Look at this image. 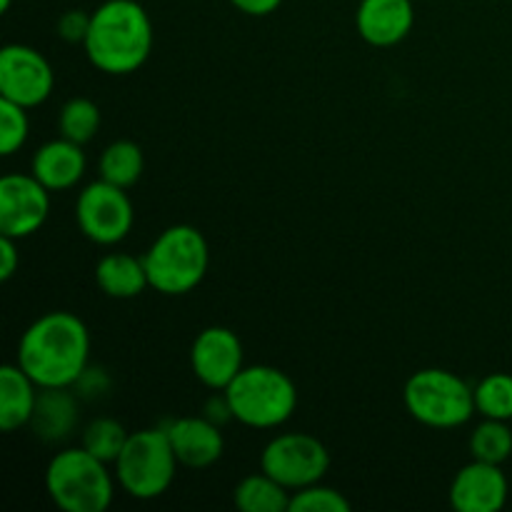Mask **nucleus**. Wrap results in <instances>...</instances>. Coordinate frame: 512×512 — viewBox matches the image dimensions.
Here are the masks:
<instances>
[{
    "label": "nucleus",
    "mask_w": 512,
    "mask_h": 512,
    "mask_svg": "<svg viewBox=\"0 0 512 512\" xmlns=\"http://www.w3.org/2000/svg\"><path fill=\"white\" fill-rule=\"evenodd\" d=\"M90 333L68 310L45 313L23 333L18 365L38 388H73L88 368Z\"/></svg>",
    "instance_id": "1"
},
{
    "label": "nucleus",
    "mask_w": 512,
    "mask_h": 512,
    "mask_svg": "<svg viewBox=\"0 0 512 512\" xmlns=\"http://www.w3.org/2000/svg\"><path fill=\"white\" fill-rule=\"evenodd\" d=\"M90 63L108 75H128L153 50V23L138 0H105L90 13L85 35Z\"/></svg>",
    "instance_id": "2"
},
{
    "label": "nucleus",
    "mask_w": 512,
    "mask_h": 512,
    "mask_svg": "<svg viewBox=\"0 0 512 512\" xmlns=\"http://www.w3.org/2000/svg\"><path fill=\"white\" fill-rule=\"evenodd\" d=\"M45 490L63 512H105L113 503L115 483L108 463L80 448L60 450L45 470Z\"/></svg>",
    "instance_id": "3"
},
{
    "label": "nucleus",
    "mask_w": 512,
    "mask_h": 512,
    "mask_svg": "<svg viewBox=\"0 0 512 512\" xmlns=\"http://www.w3.org/2000/svg\"><path fill=\"white\" fill-rule=\"evenodd\" d=\"M223 393L233 418L248 428H278L288 423L290 415L298 408L295 383L270 365L243 368Z\"/></svg>",
    "instance_id": "4"
},
{
    "label": "nucleus",
    "mask_w": 512,
    "mask_h": 512,
    "mask_svg": "<svg viewBox=\"0 0 512 512\" xmlns=\"http://www.w3.org/2000/svg\"><path fill=\"white\" fill-rule=\"evenodd\" d=\"M150 288L163 295H183L198 288L208 273L210 250L193 225H173L155 238L143 255Z\"/></svg>",
    "instance_id": "5"
},
{
    "label": "nucleus",
    "mask_w": 512,
    "mask_h": 512,
    "mask_svg": "<svg viewBox=\"0 0 512 512\" xmlns=\"http://www.w3.org/2000/svg\"><path fill=\"white\" fill-rule=\"evenodd\" d=\"M403 400L418 423L438 430L460 428L473 418V413H478L475 388H470L460 375L438 368L415 373L405 383Z\"/></svg>",
    "instance_id": "6"
},
{
    "label": "nucleus",
    "mask_w": 512,
    "mask_h": 512,
    "mask_svg": "<svg viewBox=\"0 0 512 512\" xmlns=\"http://www.w3.org/2000/svg\"><path fill=\"white\" fill-rule=\"evenodd\" d=\"M113 465L120 488L130 498L155 500L173 485L180 463L165 430H138L128 435V443Z\"/></svg>",
    "instance_id": "7"
},
{
    "label": "nucleus",
    "mask_w": 512,
    "mask_h": 512,
    "mask_svg": "<svg viewBox=\"0 0 512 512\" xmlns=\"http://www.w3.org/2000/svg\"><path fill=\"white\" fill-rule=\"evenodd\" d=\"M330 468V453L308 433H283L265 445L260 470L295 493L320 483Z\"/></svg>",
    "instance_id": "8"
},
{
    "label": "nucleus",
    "mask_w": 512,
    "mask_h": 512,
    "mask_svg": "<svg viewBox=\"0 0 512 512\" xmlns=\"http://www.w3.org/2000/svg\"><path fill=\"white\" fill-rule=\"evenodd\" d=\"M75 218L85 238L98 245H115L128 238L133 228V203L125 188L100 178L80 190Z\"/></svg>",
    "instance_id": "9"
},
{
    "label": "nucleus",
    "mask_w": 512,
    "mask_h": 512,
    "mask_svg": "<svg viewBox=\"0 0 512 512\" xmlns=\"http://www.w3.org/2000/svg\"><path fill=\"white\" fill-rule=\"evenodd\" d=\"M53 68L30 45H5L0 53V93L5 100L35 108L53 93Z\"/></svg>",
    "instance_id": "10"
},
{
    "label": "nucleus",
    "mask_w": 512,
    "mask_h": 512,
    "mask_svg": "<svg viewBox=\"0 0 512 512\" xmlns=\"http://www.w3.org/2000/svg\"><path fill=\"white\" fill-rule=\"evenodd\" d=\"M50 190L30 175H5L0 180V233L30 238L43 228L50 213Z\"/></svg>",
    "instance_id": "11"
},
{
    "label": "nucleus",
    "mask_w": 512,
    "mask_h": 512,
    "mask_svg": "<svg viewBox=\"0 0 512 512\" xmlns=\"http://www.w3.org/2000/svg\"><path fill=\"white\" fill-rule=\"evenodd\" d=\"M190 365L205 388L225 390L243 370V343L228 328H205L190 350Z\"/></svg>",
    "instance_id": "12"
},
{
    "label": "nucleus",
    "mask_w": 512,
    "mask_h": 512,
    "mask_svg": "<svg viewBox=\"0 0 512 512\" xmlns=\"http://www.w3.org/2000/svg\"><path fill=\"white\" fill-rule=\"evenodd\" d=\"M508 478L500 465L473 460L455 475L450 505L458 512H498L508 503Z\"/></svg>",
    "instance_id": "13"
},
{
    "label": "nucleus",
    "mask_w": 512,
    "mask_h": 512,
    "mask_svg": "<svg viewBox=\"0 0 512 512\" xmlns=\"http://www.w3.org/2000/svg\"><path fill=\"white\" fill-rule=\"evenodd\" d=\"M415 23L410 0H360L355 25L360 38L373 48H393L408 38Z\"/></svg>",
    "instance_id": "14"
},
{
    "label": "nucleus",
    "mask_w": 512,
    "mask_h": 512,
    "mask_svg": "<svg viewBox=\"0 0 512 512\" xmlns=\"http://www.w3.org/2000/svg\"><path fill=\"white\" fill-rule=\"evenodd\" d=\"M180 465L193 470L210 468L223 458L225 440L218 423L210 418H180L165 428Z\"/></svg>",
    "instance_id": "15"
},
{
    "label": "nucleus",
    "mask_w": 512,
    "mask_h": 512,
    "mask_svg": "<svg viewBox=\"0 0 512 512\" xmlns=\"http://www.w3.org/2000/svg\"><path fill=\"white\" fill-rule=\"evenodd\" d=\"M30 173L40 180L48 190H68L80 183L85 175V153L83 145L63 138L50 140L43 148L35 150Z\"/></svg>",
    "instance_id": "16"
},
{
    "label": "nucleus",
    "mask_w": 512,
    "mask_h": 512,
    "mask_svg": "<svg viewBox=\"0 0 512 512\" xmlns=\"http://www.w3.org/2000/svg\"><path fill=\"white\" fill-rule=\"evenodd\" d=\"M38 403V383L15 365L0 368V428L5 433L30 425Z\"/></svg>",
    "instance_id": "17"
},
{
    "label": "nucleus",
    "mask_w": 512,
    "mask_h": 512,
    "mask_svg": "<svg viewBox=\"0 0 512 512\" xmlns=\"http://www.w3.org/2000/svg\"><path fill=\"white\" fill-rule=\"evenodd\" d=\"M33 433L45 443L68 438L78 425V400L68 388H43L30 418Z\"/></svg>",
    "instance_id": "18"
},
{
    "label": "nucleus",
    "mask_w": 512,
    "mask_h": 512,
    "mask_svg": "<svg viewBox=\"0 0 512 512\" xmlns=\"http://www.w3.org/2000/svg\"><path fill=\"white\" fill-rule=\"evenodd\" d=\"M95 283L108 298L115 300L138 298L150 285L143 260L128 253L105 255L95 268Z\"/></svg>",
    "instance_id": "19"
},
{
    "label": "nucleus",
    "mask_w": 512,
    "mask_h": 512,
    "mask_svg": "<svg viewBox=\"0 0 512 512\" xmlns=\"http://www.w3.org/2000/svg\"><path fill=\"white\" fill-rule=\"evenodd\" d=\"M290 498L293 493L268 473L248 475L233 493L235 508L243 512H290Z\"/></svg>",
    "instance_id": "20"
},
{
    "label": "nucleus",
    "mask_w": 512,
    "mask_h": 512,
    "mask_svg": "<svg viewBox=\"0 0 512 512\" xmlns=\"http://www.w3.org/2000/svg\"><path fill=\"white\" fill-rule=\"evenodd\" d=\"M143 150L133 140H115L100 155V178L128 190L143 173Z\"/></svg>",
    "instance_id": "21"
},
{
    "label": "nucleus",
    "mask_w": 512,
    "mask_h": 512,
    "mask_svg": "<svg viewBox=\"0 0 512 512\" xmlns=\"http://www.w3.org/2000/svg\"><path fill=\"white\" fill-rule=\"evenodd\" d=\"M470 453L473 460L503 465L512 455V430L508 420L485 418L470 435Z\"/></svg>",
    "instance_id": "22"
},
{
    "label": "nucleus",
    "mask_w": 512,
    "mask_h": 512,
    "mask_svg": "<svg viewBox=\"0 0 512 512\" xmlns=\"http://www.w3.org/2000/svg\"><path fill=\"white\" fill-rule=\"evenodd\" d=\"M60 135L73 143L85 145L100 128V108L90 98H73L63 105L58 118Z\"/></svg>",
    "instance_id": "23"
},
{
    "label": "nucleus",
    "mask_w": 512,
    "mask_h": 512,
    "mask_svg": "<svg viewBox=\"0 0 512 512\" xmlns=\"http://www.w3.org/2000/svg\"><path fill=\"white\" fill-rule=\"evenodd\" d=\"M128 430L113 418H95L83 430V448L105 463H115L128 443Z\"/></svg>",
    "instance_id": "24"
},
{
    "label": "nucleus",
    "mask_w": 512,
    "mask_h": 512,
    "mask_svg": "<svg viewBox=\"0 0 512 512\" xmlns=\"http://www.w3.org/2000/svg\"><path fill=\"white\" fill-rule=\"evenodd\" d=\"M475 410L483 418L512 420V375L493 373L475 388Z\"/></svg>",
    "instance_id": "25"
},
{
    "label": "nucleus",
    "mask_w": 512,
    "mask_h": 512,
    "mask_svg": "<svg viewBox=\"0 0 512 512\" xmlns=\"http://www.w3.org/2000/svg\"><path fill=\"white\" fill-rule=\"evenodd\" d=\"M25 110L28 108L13 103V100H0V153L3 155H13L28 140L30 123Z\"/></svg>",
    "instance_id": "26"
},
{
    "label": "nucleus",
    "mask_w": 512,
    "mask_h": 512,
    "mask_svg": "<svg viewBox=\"0 0 512 512\" xmlns=\"http://www.w3.org/2000/svg\"><path fill=\"white\" fill-rule=\"evenodd\" d=\"M290 512H350V503L335 488L315 483L303 490H295L290 498Z\"/></svg>",
    "instance_id": "27"
},
{
    "label": "nucleus",
    "mask_w": 512,
    "mask_h": 512,
    "mask_svg": "<svg viewBox=\"0 0 512 512\" xmlns=\"http://www.w3.org/2000/svg\"><path fill=\"white\" fill-rule=\"evenodd\" d=\"M88 28H90V15L83 13V10H68V13L60 15L58 20L60 38L68 40V43H85Z\"/></svg>",
    "instance_id": "28"
},
{
    "label": "nucleus",
    "mask_w": 512,
    "mask_h": 512,
    "mask_svg": "<svg viewBox=\"0 0 512 512\" xmlns=\"http://www.w3.org/2000/svg\"><path fill=\"white\" fill-rule=\"evenodd\" d=\"M73 388H78L80 398H98V395H103L110 388V380L103 370L85 368V373L80 375Z\"/></svg>",
    "instance_id": "29"
},
{
    "label": "nucleus",
    "mask_w": 512,
    "mask_h": 512,
    "mask_svg": "<svg viewBox=\"0 0 512 512\" xmlns=\"http://www.w3.org/2000/svg\"><path fill=\"white\" fill-rule=\"evenodd\" d=\"M18 265H20V255H18V248H15V238L3 235V240H0V280L13 278Z\"/></svg>",
    "instance_id": "30"
},
{
    "label": "nucleus",
    "mask_w": 512,
    "mask_h": 512,
    "mask_svg": "<svg viewBox=\"0 0 512 512\" xmlns=\"http://www.w3.org/2000/svg\"><path fill=\"white\" fill-rule=\"evenodd\" d=\"M230 3H233L240 13L253 15V18H263V15L275 13L283 0H230Z\"/></svg>",
    "instance_id": "31"
},
{
    "label": "nucleus",
    "mask_w": 512,
    "mask_h": 512,
    "mask_svg": "<svg viewBox=\"0 0 512 512\" xmlns=\"http://www.w3.org/2000/svg\"><path fill=\"white\" fill-rule=\"evenodd\" d=\"M10 3H13V0H0V10H3V13H8Z\"/></svg>",
    "instance_id": "32"
}]
</instances>
